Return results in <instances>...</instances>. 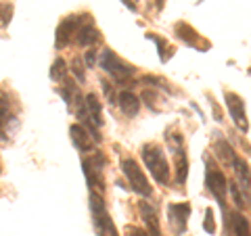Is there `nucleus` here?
<instances>
[{
	"label": "nucleus",
	"mask_w": 251,
	"mask_h": 236,
	"mask_svg": "<svg viewBox=\"0 0 251 236\" xmlns=\"http://www.w3.org/2000/svg\"><path fill=\"white\" fill-rule=\"evenodd\" d=\"M140 153H143V161L147 169L151 171V176L155 178V182L166 186L170 182V165L166 155H163V148L159 144H145L140 148Z\"/></svg>",
	"instance_id": "1"
},
{
	"label": "nucleus",
	"mask_w": 251,
	"mask_h": 236,
	"mask_svg": "<svg viewBox=\"0 0 251 236\" xmlns=\"http://www.w3.org/2000/svg\"><path fill=\"white\" fill-rule=\"evenodd\" d=\"M90 211H92V224L94 230H97V236H120L111 215L107 213L103 194L90 192Z\"/></svg>",
	"instance_id": "2"
},
{
	"label": "nucleus",
	"mask_w": 251,
	"mask_h": 236,
	"mask_svg": "<svg viewBox=\"0 0 251 236\" xmlns=\"http://www.w3.org/2000/svg\"><path fill=\"white\" fill-rule=\"evenodd\" d=\"M100 69L107 71L117 84L130 82V77L134 75V67L128 65V63H124L111 48H105L100 52Z\"/></svg>",
	"instance_id": "3"
},
{
	"label": "nucleus",
	"mask_w": 251,
	"mask_h": 236,
	"mask_svg": "<svg viewBox=\"0 0 251 236\" xmlns=\"http://www.w3.org/2000/svg\"><path fill=\"white\" fill-rule=\"evenodd\" d=\"M103 167H105V155L103 153H94L90 159L82 161V169L86 176V182L90 186V192L103 194L105 192V180H103Z\"/></svg>",
	"instance_id": "4"
},
{
	"label": "nucleus",
	"mask_w": 251,
	"mask_h": 236,
	"mask_svg": "<svg viewBox=\"0 0 251 236\" xmlns=\"http://www.w3.org/2000/svg\"><path fill=\"white\" fill-rule=\"evenodd\" d=\"M205 184H207V190L216 196V201L220 203L222 207V213L226 215V205H224V199H226V190H228V182H226V176L222 169L216 167V163L207 159V169H205Z\"/></svg>",
	"instance_id": "5"
},
{
	"label": "nucleus",
	"mask_w": 251,
	"mask_h": 236,
	"mask_svg": "<svg viewBox=\"0 0 251 236\" xmlns=\"http://www.w3.org/2000/svg\"><path fill=\"white\" fill-rule=\"evenodd\" d=\"M122 169H124L126 178H128V182H130V186H132V190H134L136 194L145 196V199H149V196L153 194V188H151V184H149L147 176L143 174V169L138 167V163H136L134 159H130V157H126V159L122 161Z\"/></svg>",
	"instance_id": "6"
},
{
	"label": "nucleus",
	"mask_w": 251,
	"mask_h": 236,
	"mask_svg": "<svg viewBox=\"0 0 251 236\" xmlns=\"http://www.w3.org/2000/svg\"><path fill=\"white\" fill-rule=\"evenodd\" d=\"M82 19H84V15L82 17H77V15H69V17H65L59 23L57 34H54V48L61 50V48H65V46H69V42H72L74 36H75V29L80 27Z\"/></svg>",
	"instance_id": "7"
},
{
	"label": "nucleus",
	"mask_w": 251,
	"mask_h": 236,
	"mask_svg": "<svg viewBox=\"0 0 251 236\" xmlns=\"http://www.w3.org/2000/svg\"><path fill=\"white\" fill-rule=\"evenodd\" d=\"M224 100H226V107H228V111H230L232 121L237 123V128L243 130V132H247L249 125H247V115H245L243 98L239 96V94H234V92H224Z\"/></svg>",
	"instance_id": "8"
},
{
	"label": "nucleus",
	"mask_w": 251,
	"mask_h": 236,
	"mask_svg": "<svg viewBox=\"0 0 251 236\" xmlns=\"http://www.w3.org/2000/svg\"><path fill=\"white\" fill-rule=\"evenodd\" d=\"M74 38H75V44L77 46H90V44L100 40V31L92 25V21H90L88 15H84V19L80 23V27L75 29V36Z\"/></svg>",
	"instance_id": "9"
},
{
	"label": "nucleus",
	"mask_w": 251,
	"mask_h": 236,
	"mask_svg": "<svg viewBox=\"0 0 251 236\" xmlns=\"http://www.w3.org/2000/svg\"><path fill=\"white\" fill-rule=\"evenodd\" d=\"M188 213H191V205H188V203H172V205L168 207L170 222H172V226L176 228L178 234H182L186 230Z\"/></svg>",
	"instance_id": "10"
},
{
	"label": "nucleus",
	"mask_w": 251,
	"mask_h": 236,
	"mask_svg": "<svg viewBox=\"0 0 251 236\" xmlns=\"http://www.w3.org/2000/svg\"><path fill=\"white\" fill-rule=\"evenodd\" d=\"M84 105H86V115H88V121L94 128H100L103 125V105H100L99 96L94 92H88L84 96Z\"/></svg>",
	"instance_id": "11"
},
{
	"label": "nucleus",
	"mask_w": 251,
	"mask_h": 236,
	"mask_svg": "<svg viewBox=\"0 0 251 236\" xmlns=\"http://www.w3.org/2000/svg\"><path fill=\"white\" fill-rule=\"evenodd\" d=\"M228 217L230 219H224L228 236H249V219L245 215L234 211V213H228Z\"/></svg>",
	"instance_id": "12"
},
{
	"label": "nucleus",
	"mask_w": 251,
	"mask_h": 236,
	"mask_svg": "<svg viewBox=\"0 0 251 236\" xmlns=\"http://www.w3.org/2000/svg\"><path fill=\"white\" fill-rule=\"evenodd\" d=\"M69 134H72V142H74V146H75L80 153H88V151H92V138H90V134H88V130H86L84 125L74 123L72 128H69Z\"/></svg>",
	"instance_id": "13"
},
{
	"label": "nucleus",
	"mask_w": 251,
	"mask_h": 236,
	"mask_svg": "<svg viewBox=\"0 0 251 236\" xmlns=\"http://www.w3.org/2000/svg\"><path fill=\"white\" fill-rule=\"evenodd\" d=\"M115 103L120 105L122 113L128 115V117H134V115H138V111H140V98L136 96L134 92H130V90L120 92V96H117Z\"/></svg>",
	"instance_id": "14"
},
{
	"label": "nucleus",
	"mask_w": 251,
	"mask_h": 236,
	"mask_svg": "<svg viewBox=\"0 0 251 236\" xmlns=\"http://www.w3.org/2000/svg\"><path fill=\"white\" fill-rule=\"evenodd\" d=\"M140 213L147 224V230L151 236H161V228H159V219H157V211L149 205V203H140Z\"/></svg>",
	"instance_id": "15"
},
{
	"label": "nucleus",
	"mask_w": 251,
	"mask_h": 236,
	"mask_svg": "<svg viewBox=\"0 0 251 236\" xmlns=\"http://www.w3.org/2000/svg\"><path fill=\"white\" fill-rule=\"evenodd\" d=\"M230 167L234 169V174H237V178H239V182L243 184V186H239V188H243L245 190V194H247V199H249V165L241 159V157L237 155L232 159V163H230Z\"/></svg>",
	"instance_id": "16"
},
{
	"label": "nucleus",
	"mask_w": 251,
	"mask_h": 236,
	"mask_svg": "<svg viewBox=\"0 0 251 236\" xmlns=\"http://www.w3.org/2000/svg\"><path fill=\"white\" fill-rule=\"evenodd\" d=\"M176 36L182 40L184 44H188V46H199V42H201V38H199V34H197V29H193L188 23H176Z\"/></svg>",
	"instance_id": "17"
},
{
	"label": "nucleus",
	"mask_w": 251,
	"mask_h": 236,
	"mask_svg": "<svg viewBox=\"0 0 251 236\" xmlns=\"http://www.w3.org/2000/svg\"><path fill=\"white\" fill-rule=\"evenodd\" d=\"M174 155H176V182L178 184H184L186 182V176H188V157H186L182 146L176 148Z\"/></svg>",
	"instance_id": "18"
},
{
	"label": "nucleus",
	"mask_w": 251,
	"mask_h": 236,
	"mask_svg": "<svg viewBox=\"0 0 251 236\" xmlns=\"http://www.w3.org/2000/svg\"><path fill=\"white\" fill-rule=\"evenodd\" d=\"M216 153H218V157H220V159H222L226 165H230L232 159L237 157V153L232 151V146L226 142V140H218V142H216Z\"/></svg>",
	"instance_id": "19"
},
{
	"label": "nucleus",
	"mask_w": 251,
	"mask_h": 236,
	"mask_svg": "<svg viewBox=\"0 0 251 236\" xmlns=\"http://www.w3.org/2000/svg\"><path fill=\"white\" fill-rule=\"evenodd\" d=\"M147 38L157 44V50H159V59H161V63H166V61L170 59V54H172V48L168 46V42L163 40V38H159L157 34H147Z\"/></svg>",
	"instance_id": "20"
},
{
	"label": "nucleus",
	"mask_w": 251,
	"mask_h": 236,
	"mask_svg": "<svg viewBox=\"0 0 251 236\" xmlns=\"http://www.w3.org/2000/svg\"><path fill=\"white\" fill-rule=\"evenodd\" d=\"M65 75H67V65H65V61L57 59V61L52 63V67H50V80H52V82H63V80H65Z\"/></svg>",
	"instance_id": "21"
},
{
	"label": "nucleus",
	"mask_w": 251,
	"mask_h": 236,
	"mask_svg": "<svg viewBox=\"0 0 251 236\" xmlns=\"http://www.w3.org/2000/svg\"><path fill=\"white\" fill-rule=\"evenodd\" d=\"M59 94L63 96V100H65L67 105H72L74 103V96L77 94V86L74 84V82H65V86L59 90Z\"/></svg>",
	"instance_id": "22"
},
{
	"label": "nucleus",
	"mask_w": 251,
	"mask_h": 236,
	"mask_svg": "<svg viewBox=\"0 0 251 236\" xmlns=\"http://www.w3.org/2000/svg\"><path fill=\"white\" fill-rule=\"evenodd\" d=\"M228 192H230V196H232L234 205H237L239 209H243V207H247V205H245V203H243V196H241V188H239V184H234V182H230V184H228Z\"/></svg>",
	"instance_id": "23"
},
{
	"label": "nucleus",
	"mask_w": 251,
	"mask_h": 236,
	"mask_svg": "<svg viewBox=\"0 0 251 236\" xmlns=\"http://www.w3.org/2000/svg\"><path fill=\"white\" fill-rule=\"evenodd\" d=\"M11 15H13V6L11 4H2V6H0V27L9 25Z\"/></svg>",
	"instance_id": "24"
},
{
	"label": "nucleus",
	"mask_w": 251,
	"mask_h": 236,
	"mask_svg": "<svg viewBox=\"0 0 251 236\" xmlns=\"http://www.w3.org/2000/svg\"><path fill=\"white\" fill-rule=\"evenodd\" d=\"M203 230L207 234H214L216 232V222H214V211L207 209L205 211V222H203Z\"/></svg>",
	"instance_id": "25"
},
{
	"label": "nucleus",
	"mask_w": 251,
	"mask_h": 236,
	"mask_svg": "<svg viewBox=\"0 0 251 236\" xmlns=\"http://www.w3.org/2000/svg\"><path fill=\"white\" fill-rule=\"evenodd\" d=\"M72 71H74V75L77 77V82H86L84 65H82V61H80V59H74V63H72Z\"/></svg>",
	"instance_id": "26"
},
{
	"label": "nucleus",
	"mask_w": 251,
	"mask_h": 236,
	"mask_svg": "<svg viewBox=\"0 0 251 236\" xmlns=\"http://www.w3.org/2000/svg\"><path fill=\"white\" fill-rule=\"evenodd\" d=\"M103 90H105V96H107V100H109V105H115L117 96H115V90H113V86L109 84V82H103Z\"/></svg>",
	"instance_id": "27"
},
{
	"label": "nucleus",
	"mask_w": 251,
	"mask_h": 236,
	"mask_svg": "<svg viewBox=\"0 0 251 236\" xmlns=\"http://www.w3.org/2000/svg\"><path fill=\"white\" fill-rule=\"evenodd\" d=\"M143 103H145L149 109H153V111H155V92L145 90V92H143Z\"/></svg>",
	"instance_id": "28"
},
{
	"label": "nucleus",
	"mask_w": 251,
	"mask_h": 236,
	"mask_svg": "<svg viewBox=\"0 0 251 236\" xmlns=\"http://www.w3.org/2000/svg\"><path fill=\"white\" fill-rule=\"evenodd\" d=\"M94 63H97V52H94V50H88V52H86V67H94Z\"/></svg>",
	"instance_id": "29"
},
{
	"label": "nucleus",
	"mask_w": 251,
	"mask_h": 236,
	"mask_svg": "<svg viewBox=\"0 0 251 236\" xmlns=\"http://www.w3.org/2000/svg\"><path fill=\"white\" fill-rule=\"evenodd\" d=\"M170 144L174 146V148H180V146H182V136H180L178 132L172 134V136H170Z\"/></svg>",
	"instance_id": "30"
},
{
	"label": "nucleus",
	"mask_w": 251,
	"mask_h": 236,
	"mask_svg": "<svg viewBox=\"0 0 251 236\" xmlns=\"http://www.w3.org/2000/svg\"><path fill=\"white\" fill-rule=\"evenodd\" d=\"M143 84H155V86H159V84H163L159 77H155V75H145L143 77Z\"/></svg>",
	"instance_id": "31"
},
{
	"label": "nucleus",
	"mask_w": 251,
	"mask_h": 236,
	"mask_svg": "<svg viewBox=\"0 0 251 236\" xmlns=\"http://www.w3.org/2000/svg\"><path fill=\"white\" fill-rule=\"evenodd\" d=\"M209 103H211V107H214V113H216V119H218V121H222V113H220V109H218V105L214 103V98H209Z\"/></svg>",
	"instance_id": "32"
},
{
	"label": "nucleus",
	"mask_w": 251,
	"mask_h": 236,
	"mask_svg": "<svg viewBox=\"0 0 251 236\" xmlns=\"http://www.w3.org/2000/svg\"><path fill=\"white\" fill-rule=\"evenodd\" d=\"M122 2H124L126 6H128V9H130L132 13H136V4H134V2H132V0H122Z\"/></svg>",
	"instance_id": "33"
},
{
	"label": "nucleus",
	"mask_w": 251,
	"mask_h": 236,
	"mask_svg": "<svg viewBox=\"0 0 251 236\" xmlns=\"http://www.w3.org/2000/svg\"><path fill=\"white\" fill-rule=\"evenodd\" d=\"M132 234H136V236H151L149 232H143V230H134V228H132Z\"/></svg>",
	"instance_id": "34"
},
{
	"label": "nucleus",
	"mask_w": 251,
	"mask_h": 236,
	"mask_svg": "<svg viewBox=\"0 0 251 236\" xmlns=\"http://www.w3.org/2000/svg\"><path fill=\"white\" fill-rule=\"evenodd\" d=\"M157 9H159V11L163 9V0H157Z\"/></svg>",
	"instance_id": "35"
},
{
	"label": "nucleus",
	"mask_w": 251,
	"mask_h": 236,
	"mask_svg": "<svg viewBox=\"0 0 251 236\" xmlns=\"http://www.w3.org/2000/svg\"><path fill=\"white\" fill-rule=\"evenodd\" d=\"M0 171H2V167H0Z\"/></svg>",
	"instance_id": "36"
}]
</instances>
